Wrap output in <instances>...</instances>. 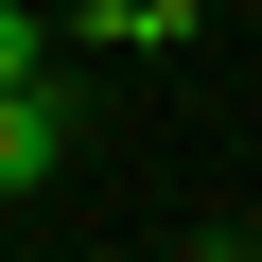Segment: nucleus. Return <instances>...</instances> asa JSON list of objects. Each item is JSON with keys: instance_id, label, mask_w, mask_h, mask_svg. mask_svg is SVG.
<instances>
[{"instance_id": "nucleus-2", "label": "nucleus", "mask_w": 262, "mask_h": 262, "mask_svg": "<svg viewBox=\"0 0 262 262\" xmlns=\"http://www.w3.org/2000/svg\"><path fill=\"white\" fill-rule=\"evenodd\" d=\"M70 35H88V53H192V35H210V0H88Z\"/></svg>"}, {"instance_id": "nucleus-3", "label": "nucleus", "mask_w": 262, "mask_h": 262, "mask_svg": "<svg viewBox=\"0 0 262 262\" xmlns=\"http://www.w3.org/2000/svg\"><path fill=\"white\" fill-rule=\"evenodd\" d=\"M18 70H53V18H35V0H0V88H18Z\"/></svg>"}, {"instance_id": "nucleus-1", "label": "nucleus", "mask_w": 262, "mask_h": 262, "mask_svg": "<svg viewBox=\"0 0 262 262\" xmlns=\"http://www.w3.org/2000/svg\"><path fill=\"white\" fill-rule=\"evenodd\" d=\"M70 175V70H18L0 88V192H53Z\"/></svg>"}]
</instances>
